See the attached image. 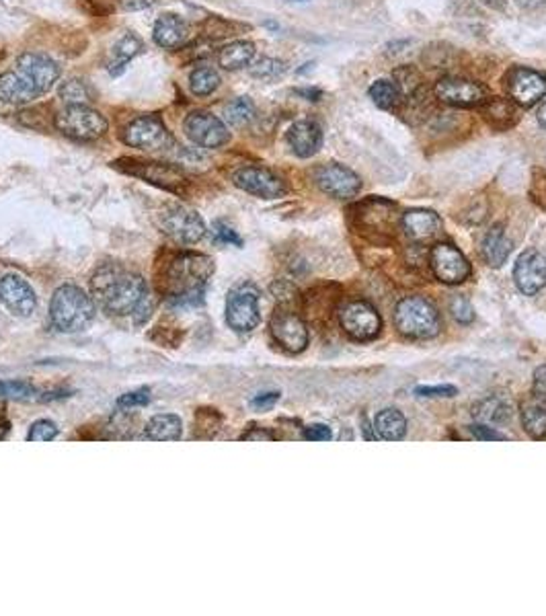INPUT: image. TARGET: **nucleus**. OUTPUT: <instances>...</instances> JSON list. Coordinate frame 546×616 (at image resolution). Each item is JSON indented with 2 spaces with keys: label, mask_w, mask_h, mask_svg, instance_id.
<instances>
[{
  "label": "nucleus",
  "mask_w": 546,
  "mask_h": 616,
  "mask_svg": "<svg viewBox=\"0 0 546 616\" xmlns=\"http://www.w3.org/2000/svg\"><path fill=\"white\" fill-rule=\"evenodd\" d=\"M472 415H475L477 423H485L493 428V425H502L508 422L511 415V407L505 399L493 395L483 399L481 403H477L475 409H472Z\"/></svg>",
  "instance_id": "27"
},
{
  "label": "nucleus",
  "mask_w": 546,
  "mask_h": 616,
  "mask_svg": "<svg viewBox=\"0 0 546 616\" xmlns=\"http://www.w3.org/2000/svg\"><path fill=\"white\" fill-rule=\"evenodd\" d=\"M400 226L407 237L415 242H425L436 237V234L442 231V220L436 212L431 209H409V212L403 214L400 218Z\"/></svg>",
  "instance_id": "24"
},
{
  "label": "nucleus",
  "mask_w": 546,
  "mask_h": 616,
  "mask_svg": "<svg viewBox=\"0 0 546 616\" xmlns=\"http://www.w3.org/2000/svg\"><path fill=\"white\" fill-rule=\"evenodd\" d=\"M538 122L542 123V126L546 128V103L541 107V111H538Z\"/></svg>",
  "instance_id": "53"
},
{
  "label": "nucleus",
  "mask_w": 546,
  "mask_h": 616,
  "mask_svg": "<svg viewBox=\"0 0 546 616\" xmlns=\"http://www.w3.org/2000/svg\"><path fill=\"white\" fill-rule=\"evenodd\" d=\"M483 3L493 11H505V4H508L505 0H483Z\"/></svg>",
  "instance_id": "52"
},
{
  "label": "nucleus",
  "mask_w": 546,
  "mask_h": 616,
  "mask_svg": "<svg viewBox=\"0 0 546 616\" xmlns=\"http://www.w3.org/2000/svg\"><path fill=\"white\" fill-rule=\"evenodd\" d=\"M296 3H300V0H296Z\"/></svg>",
  "instance_id": "54"
},
{
  "label": "nucleus",
  "mask_w": 546,
  "mask_h": 616,
  "mask_svg": "<svg viewBox=\"0 0 546 616\" xmlns=\"http://www.w3.org/2000/svg\"><path fill=\"white\" fill-rule=\"evenodd\" d=\"M394 325L411 339H431L442 329L438 308L423 296H407L397 304Z\"/></svg>",
  "instance_id": "4"
},
{
  "label": "nucleus",
  "mask_w": 546,
  "mask_h": 616,
  "mask_svg": "<svg viewBox=\"0 0 546 616\" xmlns=\"http://www.w3.org/2000/svg\"><path fill=\"white\" fill-rule=\"evenodd\" d=\"M339 320L344 331L355 342H372L383 333V317L366 300H353L341 308Z\"/></svg>",
  "instance_id": "10"
},
{
  "label": "nucleus",
  "mask_w": 546,
  "mask_h": 616,
  "mask_svg": "<svg viewBox=\"0 0 546 616\" xmlns=\"http://www.w3.org/2000/svg\"><path fill=\"white\" fill-rule=\"evenodd\" d=\"M532 395L541 397L546 401V364L536 368L534 372V384H532Z\"/></svg>",
  "instance_id": "49"
},
{
  "label": "nucleus",
  "mask_w": 546,
  "mask_h": 616,
  "mask_svg": "<svg viewBox=\"0 0 546 616\" xmlns=\"http://www.w3.org/2000/svg\"><path fill=\"white\" fill-rule=\"evenodd\" d=\"M44 93L39 91L36 81L23 72L21 68L9 70L4 75H0V101L9 105H25L31 103Z\"/></svg>",
  "instance_id": "20"
},
{
  "label": "nucleus",
  "mask_w": 546,
  "mask_h": 616,
  "mask_svg": "<svg viewBox=\"0 0 546 616\" xmlns=\"http://www.w3.org/2000/svg\"><path fill=\"white\" fill-rule=\"evenodd\" d=\"M183 132L202 148H222L230 140L226 123L206 109L192 111L183 122Z\"/></svg>",
  "instance_id": "11"
},
{
  "label": "nucleus",
  "mask_w": 546,
  "mask_h": 616,
  "mask_svg": "<svg viewBox=\"0 0 546 616\" xmlns=\"http://www.w3.org/2000/svg\"><path fill=\"white\" fill-rule=\"evenodd\" d=\"M514 280L519 292L534 296L546 286V257L538 251H524L516 259Z\"/></svg>",
  "instance_id": "18"
},
{
  "label": "nucleus",
  "mask_w": 546,
  "mask_h": 616,
  "mask_svg": "<svg viewBox=\"0 0 546 616\" xmlns=\"http://www.w3.org/2000/svg\"><path fill=\"white\" fill-rule=\"evenodd\" d=\"M212 234L216 242H222V245H234V247H242V241L236 231H233L225 222H214L212 226Z\"/></svg>",
  "instance_id": "41"
},
{
  "label": "nucleus",
  "mask_w": 546,
  "mask_h": 616,
  "mask_svg": "<svg viewBox=\"0 0 546 616\" xmlns=\"http://www.w3.org/2000/svg\"><path fill=\"white\" fill-rule=\"evenodd\" d=\"M471 431H472V436L477 438V440H483V442L508 440V436H503L502 431H497L495 428H491V425H485V423H475L471 428Z\"/></svg>",
  "instance_id": "45"
},
{
  "label": "nucleus",
  "mask_w": 546,
  "mask_h": 616,
  "mask_svg": "<svg viewBox=\"0 0 546 616\" xmlns=\"http://www.w3.org/2000/svg\"><path fill=\"white\" fill-rule=\"evenodd\" d=\"M150 403V391L140 389L134 392H128V395H122L117 399V407L120 409H131V407H142V405Z\"/></svg>",
  "instance_id": "43"
},
{
  "label": "nucleus",
  "mask_w": 546,
  "mask_h": 616,
  "mask_svg": "<svg viewBox=\"0 0 546 616\" xmlns=\"http://www.w3.org/2000/svg\"><path fill=\"white\" fill-rule=\"evenodd\" d=\"M234 186L242 189V192L257 195L263 200H275L281 198L286 193L284 181L278 175L263 167H245L239 169L233 177Z\"/></svg>",
  "instance_id": "15"
},
{
  "label": "nucleus",
  "mask_w": 546,
  "mask_h": 616,
  "mask_svg": "<svg viewBox=\"0 0 546 616\" xmlns=\"http://www.w3.org/2000/svg\"><path fill=\"white\" fill-rule=\"evenodd\" d=\"M230 28H233V23L225 21V19L210 17L208 21H206V25H203V34H206L208 37H212V39L226 37V36H233V34H230Z\"/></svg>",
  "instance_id": "44"
},
{
  "label": "nucleus",
  "mask_w": 546,
  "mask_h": 616,
  "mask_svg": "<svg viewBox=\"0 0 546 616\" xmlns=\"http://www.w3.org/2000/svg\"><path fill=\"white\" fill-rule=\"evenodd\" d=\"M60 97L70 105H87L93 97V91L81 78H68V81L62 83Z\"/></svg>",
  "instance_id": "36"
},
{
  "label": "nucleus",
  "mask_w": 546,
  "mask_h": 616,
  "mask_svg": "<svg viewBox=\"0 0 546 616\" xmlns=\"http://www.w3.org/2000/svg\"><path fill=\"white\" fill-rule=\"evenodd\" d=\"M286 140L292 148V153L300 159H311L322 146L320 126L313 120H300L288 130Z\"/></svg>",
  "instance_id": "22"
},
{
  "label": "nucleus",
  "mask_w": 546,
  "mask_h": 616,
  "mask_svg": "<svg viewBox=\"0 0 546 616\" xmlns=\"http://www.w3.org/2000/svg\"><path fill=\"white\" fill-rule=\"evenodd\" d=\"M120 171L131 177H140V179L153 183L156 187L167 189V192L181 193L183 187L187 186V177L183 175L181 169L173 165H162L154 161H138V159H122L115 162Z\"/></svg>",
  "instance_id": "9"
},
{
  "label": "nucleus",
  "mask_w": 546,
  "mask_h": 616,
  "mask_svg": "<svg viewBox=\"0 0 546 616\" xmlns=\"http://www.w3.org/2000/svg\"><path fill=\"white\" fill-rule=\"evenodd\" d=\"M122 140L131 148L142 150V153H162L173 144V136L159 115L146 114L134 117L123 128Z\"/></svg>",
  "instance_id": "6"
},
{
  "label": "nucleus",
  "mask_w": 546,
  "mask_h": 616,
  "mask_svg": "<svg viewBox=\"0 0 546 616\" xmlns=\"http://www.w3.org/2000/svg\"><path fill=\"white\" fill-rule=\"evenodd\" d=\"M153 37L154 43L164 50H179L192 39V28L186 19L175 15V12H164L156 19Z\"/></svg>",
  "instance_id": "21"
},
{
  "label": "nucleus",
  "mask_w": 546,
  "mask_h": 616,
  "mask_svg": "<svg viewBox=\"0 0 546 616\" xmlns=\"http://www.w3.org/2000/svg\"><path fill=\"white\" fill-rule=\"evenodd\" d=\"M0 397L3 399H17V401H31V399H39V401H50L48 392H39L36 386L23 380H0Z\"/></svg>",
  "instance_id": "33"
},
{
  "label": "nucleus",
  "mask_w": 546,
  "mask_h": 616,
  "mask_svg": "<svg viewBox=\"0 0 546 616\" xmlns=\"http://www.w3.org/2000/svg\"><path fill=\"white\" fill-rule=\"evenodd\" d=\"M93 292L97 303L109 314H115V317L140 314L138 320L148 317V288L138 273L123 272L120 267H103L93 280Z\"/></svg>",
  "instance_id": "1"
},
{
  "label": "nucleus",
  "mask_w": 546,
  "mask_h": 616,
  "mask_svg": "<svg viewBox=\"0 0 546 616\" xmlns=\"http://www.w3.org/2000/svg\"><path fill=\"white\" fill-rule=\"evenodd\" d=\"M255 58V45L245 39L225 45L218 54V62L225 70H241L249 67Z\"/></svg>",
  "instance_id": "31"
},
{
  "label": "nucleus",
  "mask_w": 546,
  "mask_h": 616,
  "mask_svg": "<svg viewBox=\"0 0 546 616\" xmlns=\"http://www.w3.org/2000/svg\"><path fill=\"white\" fill-rule=\"evenodd\" d=\"M58 436V425L50 419H39L31 425L28 440L29 442H51Z\"/></svg>",
  "instance_id": "38"
},
{
  "label": "nucleus",
  "mask_w": 546,
  "mask_h": 616,
  "mask_svg": "<svg viewBox=\"0 0 546 616\" xmlns=\"http://www.w3.org/2000/svg\"><path fill=\"white\" fill-rule=\"evenodd\" d=\"M17 68L28 72L33 81H36L37 87L42 89L44 95L48 93V91L58 83V78H60V67H58L51 58L44 54H33V51L19 56Z\"/></svg>",
  "instance_id": "23"
},
{
  "label": "nucleus",
  "mask_w": 546,
  "mask_h": 616,
  "mask_svg": "<svg viewBox=\"0 0 546 616\" xmlns=\"http://www.w3.org/2000/svg\"><path fill=\"white\" fill-rule=\"evenodd\" d=\"M510 95L514 97V103L530 107L546 97V75L530 68H514L508 76Z\"/></svg>",
  "instance_id": "19"
},
{
  "label": "nucleus",
  "mask_w": 546,
  "mask_h": 616,
  "mask_svg": "<svg viewBox=\"0 0 546 616\" xmlns=\"http://www.w3.org/2000/svg\"><path fill=\"white\" fill-rule=\"evenodd\" d=\"M296 93L302 95V97H306L308 101H319L320 97H322V93H320L319 89H298V91H296Z\"/></svg>",
  "instance_id": "51"
},
{
  "label": "nucleus",
  "mask_w": 546,
  "mask_h": 616,
  "mask_svg": "<svg viewBox=\"0 0 546 616\" xmlns=\"http://www.w3.org/2000/svg\"><path fill=\"white\" fill-rule=\"evenodd\" d=\"M370 99L378 105L380 109H394L400 99L397 84L391 81H376L370 87Z\"/></svg>",
  "instance_id": "35"
},
{
  "label": "nucleus",
  "mask_w": 546,
  "mask_h": 616,
  "mask_svg": "<svg viewBox=\"0 0 546 616\" xmlns=\"http://www.w3.org/2000/svg\"><path fill=\"white\" fill-rule=\"evenodd\" d=\"M120 4L122 0H83V9L97 17L111 15V12H114Z\"/></svg>",
  "instance_id": "40"
},
{
  "label": "nucleus",
  "mask_w": 546,
  "mask_h": 616,
  "mask_svg": "<svg viewBox=\"0 0 546 616\" xmlns=\"http://www.w3.org/2000/svg\"><path fill=\"white\" fill-rule=\"evenodd\" d=\"M156 0H128L126 9L130 11H140V9H148V6H153Z\"/></svg>",
  "instance_id": "50"
},
{
  "label": "nucleus",
  "mask_w": 546,
  "mask_h": 616,
  "mask_svg": "<svg viewBox=\"0 0 546 616\" xmlns=\"http://www.w3.org/2000/svg\"><path fill=\"white\" fill-rule=\"evenodd\" d=\"M519 417H522L524 430L532 438L541 440L546 436V401L536 395H530L519 407Z\"/></svg>",
  "instance_id": "25"
},
{
  "label": "nucleus",
  "mask_w": 546,
  "mask_h": 616,
  "mask_svg": "<svg viewBox=\"0 0 546 616\" xmlns=\"http://www.w3.org/2000/svg\"><path fill=\"white\" fill-rule=\"evenodd\" d=\"M54 126L62 136L76 142H93L107 132V120L89 105H68L54 117Z\"/></svg>",
  "instance_id": "5"
},
{
  "label": "nucleus",
  "mask_w": 546,
  "mask_h": 616,
  "mask_svg": "<svg viewBox=\"0 0 546 616\" xmlns=\"http://www.w3.org/2000/svg\"><path fill=\"white\" fill-rule=\"evenodd\" d=\"M272 336L286 351L289 353H300L306 350L308 345V327L298 314L292 311H275L269 323Z\"/></svg>",
  "instance_id": "14"
},
{
  "label": "nucleus",
  "mask_w": 546,
  "mask_h": 616,
  "mask_svg": "<svg viewBox=\"0 0 546 616\" xmlns=\"http://www.w3.org/2000/svg\"><path fill=\"white\" fill-rule=\"evenodd\" d=\"M430 264L433 275L444 284L456 286L463 284L464 280H469L471 275V264L464 257V253L458 247L450 245V242H438L433 245L430 253Z\"/></svg>",
  "instance_id": "12"
},
{
  "label": "nucleus",
  "mask_w": 546,
  "mask_h": 616,
  "mask_svg": "<svg viewBox=\"0 0 546 616\" xmlns=\"http://www.w3.org/2000/svg\"><path fill=\"white\" fill-rule=\"evenodd\" d=\"M511 247L514 242L505 237L503 226H493L483 239V257L491 267H502L510 257Z\"/></svg>",
  "instance_id": "26"
},
{
  "label": "nucleus",
  "mask_w": 546,
  "mask_h": 616,
  "mask_svg": "<svg viewBox=\"0 0 546 616\" xmlns=\"http://www.w3.org/2000/svg\"><path fill=\"white\" fill-rule=\"evenodd\" d=\"M181 434H183L181 419L177 415H170V413L153 417L146 423V430H144V438H148V440H154V442L179 440Z\"/></svg>",
  "instance_id": "28"
},
{
  "label": "nucleus",
  "mask_w": 546,
  "mask_h": 616,
  "mask_svg": "<svg viewBox=\"0 0 546 616\" xmlns=\"http://www.w3.org/2000/svg\"><path fill=\"white\" fill-rule=\"evenodd\" d=\"M278 401H280V392H261V395H257L251 401V407L257 409V411H263V409L273 407V405Z\"/></svg>",
  "instance_id": "47"
},
{
  "label": "nucleus",
  "mask_w": 546,
  "mask_h": 616,
  "mask_svg": "<svg viewBox=\"0 0 546 616\" xmlns=\"http://www.w3.org/2000/svg\"><path fill=\"white\" fill-rule=\"evenodd\" d=\"M433 93L439 101L452 105V107H475L487 101V89L481 84L466 81V78L446 76L438 81Z\"/></svg>",
  "instance_id": "16"
},
{
  "label": "nucleus",
  "mask_w": 546,
  "mask_h": 616,
  "mask_svg": "<svg viewBox=\"0 0 546 616\" xmlns=\"http://www.w3.org/2000/svg\"><path fill=\"white\" fill-rule=\"evenodd\" d=\"M415 395L427 397V399H444V397H456L458 389L454 384H436V386H417Z\"/></svg>",
  "instance_id": "42"
},
{
  "label": "nucleus",
  "mask_w": 546,
  "mask_h": 616,
  "mask_svg": "<svg viewBox=\"0 0 546 616\" xmlns=\"http://www.w3.org/2000/svg\"><path fill=\"white\" fill-rule=\"evenodd\" d=\"M225 115L230 126L242 128L255 120L257 109H255V103L249 97H236L225 107Z\"/></svg>",
  "instance_id": "34"
},
{
  "label": "nucleus",
  "mask_w": 546,
  "mask_h": 616,
  "mask_svg": "<svg viewBox=\"0 0 546 616\" xmlns=\"http://www.w3.org/2000/svg\"><path fill=\"white\" fill-rule=\"evenodd\" d=\"M214 273V261L206 255L183 253L169 265L167 290L177 306L197 304L203 298L208 280Z\"/></svg>",
  "instance_id": "2"
},
{
  "label": "nucleus",
  "mask_w": 546,
  "mask_h": 616,
  "mask_svg": "<svg viewBox=\"0 0 546 616\" xmlns=\"http://www.w3.org/2000/svg\"><path fill=\"white\" fill-rule=\"evenodd\" d=\"M261 320L259 290L253 284H241L230 290L226 298V323L236 333L257 329Z\"/></svg>",
  "instance_id": "7"
},
{
  "label": "nucleus",
  "mask_w": 546,
  "mask_h": 616,
  "mask_svg": "<svg viewBox=\"0 0 546 616\" xmlns=\"http://www.w3.org/2000/svg\"><path fill=\"white\" fill-rule=\"evenodd\" d=\"M95 303L78 286L58 288L50 303V320L60 333L84 331L95 319Z\"/></svg>",
  "instance_id": "3"
},
{
  "label": "nucleus",
  "mask_w": 546,
  "mask_h": 616,
  "mask_svg": "<svg viewBox=\"0 0 546 616\" xmlns=\"http://www.w3.org/2000/svg\"><path fill=\"white\" fill-rule=\"evenodd\" d=\"M220 83L222 78L218 70L212 67H200L189 75V89H192V93L197 97L212 95L214 91L220 87Z\"/></svg>",
  "instance_id": "32"
},
{
  "label": "nucleus",
  "mask_w": 546,
  "mask_h": 616,
  "mask_svg": "<svg viewBox=\"0 0 546 616\" xmlns=\"http://www.w3.org/2000/svg\"><path fill=\"white\" fill-rule=\"evenodd\" d=\"M142 50H144L142 39L136 34H131V31H128V34L114 45V60H111L109 64L111 75L114 76L122 75L128 64L134 60L138 54H142Z\"/></svg>",
  "instance_id": "29"
},
{
  "label": "nucleus",
  "mask_w": 546,
  "mask_h": 616,
  "mask_svg": "<svg viewBox=\"0 0 546 616\" xmlns=\"http://www.w3.org/2000/svg\"><path fill=\"white\" fill-rule=\"evenodd\" d=\"M374 430H376V436L383 438V440H403L407 434V419L399 409H384L376 415Z\"/></svg>",
  "instance_id": "30"
},
{
  "label": "nucleus",
  "mask_w": 546,
  "mask_h": 616,
  "mask_svg": "<svg viewBox=\"0 0 546 616\" xmlns=\"http://www.w3.org/2000/svg\"><path fill=\"white\" fill-rule=\"evenodd\" d=\"M305 438L311 442H327V440H331L333 434H331V430L327 428V425L314 423V425H308V428H305Z\"/></svg>",
  "instance_id": "46"
},
{
  "label": "nucleus",
  "mask_w": 546,
  "mask_h": 616,
  "mask_svg": "<svg viewBox=\"0 0 546 616\" xmlns=\"http://www.w3.org/2000/svg\"><path fill=\"white\" fill-rule=\"evenodd\" d=\"M241 440H245V442H267L269 440L272 442V440H275V436L265 428H251L241 436Z\"/></svg>",
  "instance_id": "48"
},
{
  "label": "nucleus",
  "mask_w": 546,
  "mask_h": 616,
  "mask_svg": "<svg viewBox=\"0 0 546 616\" xmlns=\"http://www.w3.org/2000/svg\"><path fill=\"white\" fill-rule=\"evenodd\" d=\"M161 228L177 245H195L206 234V225L195 209L186 206H167L161 212Z\"/></svg>",
  "instance_id": "8"
},
{
  "label": "nucleus",
  "mask_w": 546,
  "mask_h": 616,
  "mask_svg": "<svg viewBox=\"0 0 546 616\" xmlns=\"http://www.w3.org/2000/svg\"><path fill=\"white\" fill-rule=\"evenodd\" d=\"M0 303H3L17 317H31L36 312L37 298L33 288L25 281L21 275H4L0 280Z\"/></svg>",
  "instance_id": "17"
},
{
  "label": "nucleus",
  "mask_w": 546,
  "mask_h": 616,
  "mask_svg": "<svg viewBox=\"0 0 546 616\" xmlns=\"http://www.w3.org/2000/svg\"><path fill=\"white\" fill-rule=\"evenodd\" d=\"M314 179H317L320 192L337 200H350L361 189L360 177L339 162H327V165L319 167Z\"/></svg>",
  "instance_id": "13"
},
{
  "label": "nucleus",
  "mask_w": 546,
  "mask_h": 616,
  "mask_svg": "<svg viewBox=\"0 0 546 616\" xmlns=\"http://www.w3.org/2000/svg\"><path fill=\"white\" fill-rule=\"evenodd\" d=\"M450 311H452V317L456 319L460 325H471L472 320H475V308H472L469 300L463 296L452 300Z\"/></svg>",
  "instance_id": "39"
},
{
  "label": "nucleus",
  "mask_w": 546,
  "mask_h": 616,
  "mask_svg": "<svg viewBox=\"0 0 546 616\" xmlns=\"http://www.w3.org/2000/svg\"><path fill=\"white\" fill-rule=\"evenodd\" d=\"M286 72V64L275 58H261L257 64L251 67V76L259 78V81H273V78L281 76Z\"/></svg>",
  "instance_id": "37"
}]
</instances>
